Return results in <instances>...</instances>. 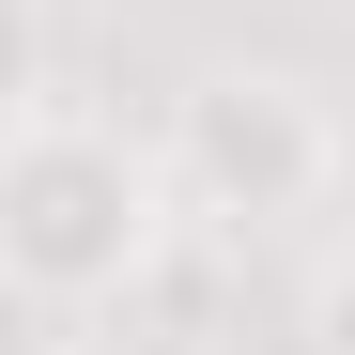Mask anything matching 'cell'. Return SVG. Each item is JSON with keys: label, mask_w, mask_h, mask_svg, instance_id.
Returning a JSON list of instances; mask_svg holds the SVG:
<instances>
[{"label": "cell", "mask_w": 355, "mask_h": 355, "mask_svg": "<svg viewBox=\"0 0 355 355\" xmlns=\"http://www.w3.org/2000/svg\"><path fill=\"white\" fill-rule=\"evenodd\" d=\"M170 186L201 232H293L355 186V124L293 62H201L170 93Z\"/></svg>", "instance_id": "7a4b0ae2"}, {"label": "cell", "mask_w": 355, "mask_h": 355, "mask_svg": "<svg viewBox=\"0 0 355 355\" xmlns=\"http://www.w3.org/2000/svg\"><path fill=\"white\" fill-rule=\"evenodd\" d=\"M170 232H186L170 139H124L62 93L16 108V139H0V278H16V309H46V324L124 309V293H155Z\"/></svg>", "instance_id": "6da1fadb"}, {"label": "cell", "mask_w": 355, "mask_h": 355, "mask_svg": "<svg viewBox=\"0 0 355 355\" xmlns=\"http://www.w3.org/2000/svg\"><path fill=\"white\" fill-rule=\"evenodd\" d=\"M309 355H355V248L309 278Z\"/></svg>", "instance_id": "3957f363"}]
</instances>
